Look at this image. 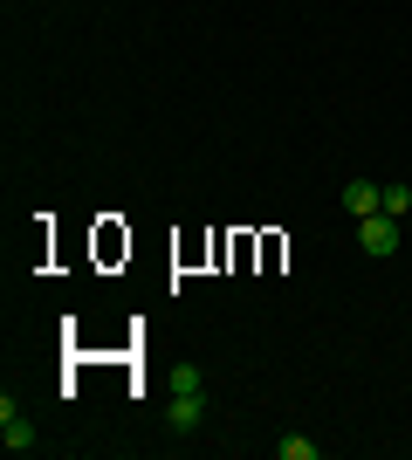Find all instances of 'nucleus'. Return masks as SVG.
Returning a JSON list of instances; mask_svg holds the SVG:
<instances>
[{
	"instance_id": "20e7f679",
	"label": "nucleus",
	"mask_w": 412,
	"mask_h": 460,
	"mask_svg": "<svg viewBox=\"0 0 412 460\" xmlns=\"http://www.w3.org/2000/svg\"><path fill=\"white\" fill-rule=\"evenodd\" d=\"M344 207H351L357 220H364V213H385V186H372V179H351V186H344Z\"/></svg>"
},
{
	"instance_id": "0eeeda50",
	"label": "nucleus",
	"mask_w": 412,
	"mask_h": 460,
	"mask_svg": "<svg viewBox=\"0 0 412 460\" xmlns=\"http://www.w3.org/2000/svg\"><path fill=\"white\" fill-rule=\"evenodd\" d=\"M385 213H392V220H406V213H412V186H385Z\"/></svg>"
},
{
	"instance_id": "f03ea898",
	"label": "nucleus",
	"mask_w": 412,
	"mask_h": 460,
	"mask_svg": "<svg viewBox=\"0 0 412 460\" xmlns=\"http://www.w3.org/2000/svg\"><path fill=\"white\" fill-rule=\"evenodd\" d=\"M165 426H172L179 440H186V433H199V426H206V392H172V405H165Z\"/></svg>"
},
{
	"instance_id": "423d86ee",
	"label": "nucleus",
	"mask_w": 412,
	"mask_h": 460,
	"mask_svg": "<svg viewBox=\"0 0 412 460\" xmlns=\"http://www.w3.org/2000/svg\"><path fill=\"white\" fill-rule=\"evenodd\" d=\"M172 392H206V371H199L193 358H186V365L172 371Z\"/></svg>"
},
{
	"instance_id": "f257e3e1",
	"label": "nucleus",
	"mask_w": 412,
	"mask_h": 460,
	"mask_svg": "<svg viewBox=\"0 0 412 460\" xmlns=\"http://www.w3.org/2000/svg\"><path fill=\"white\" fill-rule=\"evenodd\" d=\"M357 248L372 254V261H392L399 254V220L392 213H364V220H357Z\"/></svg>"
},
{
	"instance_id": "7ed1b4c3",
	"label": "nucleus",
	"mask_w": 412,
	"mask_h": 460,
	"mask_svg": "<svg viewBox=\"0 0 412 460\" xmlns=\"http://www.w3.org/2000/svg\"><path fill=\"white\" fill-rule=\"evenodd\" d=\"M0 440H7V454H35V420L14 399H0Z\"/></svg>"
},
{
	"instance_id": "39448f33",
	"label": "nucleus",
	"mask_w": 412,
	"mask_h": 460,
	"mask_svg": "<svg viewBox=\"0 0 412 460\" xmlns=\"http://www.w3.org/2000/svg\"><path fill=\"white\" fill-rule=\"evenodd\" d=\"M316 454H323V447L302 440V433H282V440H275V460H316Z\"/></svg>"
}]
</instances>
